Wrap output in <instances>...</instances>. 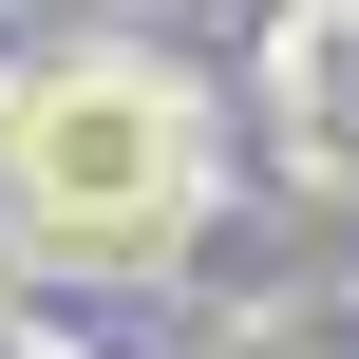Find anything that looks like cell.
I'll return each instance as SVG.
<instances>
[{"instance_id":"6da1fadb","label":"cell","mask_w":359,"mask_h":359,"mask_svg":"<svg viewBox=\"0 0 359 359\" xmlns=\"http://www.w3.org/2000/svg\"><path fill=\"white\" fill-rule=\"evenodd\" d=\"M19 208L57 227V246H170V208H189V114L151 95V76H38L19 95Z\"/></svg>"}]
</instances>
